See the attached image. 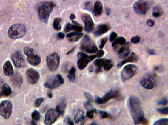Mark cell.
<instances>
[{"instance_id": "obj_1", "label": "cell", "mask_w": 168, "mask_h": 125, "mask_svg": "<svg viewBox=\"0 0 168 125\" xmlns=\"http://www.w3.org/2000/svg\"><path fill=\"white\" fill-rule=\"evenodd\" d=\"M127 104L135 124L138 125L142 123L145 118L139 99L135 96H131L129 98Z\"/></svg>"}, {"instance_id": "obj_2", "label": "cell", "mask_w": 168, "mask_h": 125, "mask_svg": "<svg viewBox=\"0 0 168 125\" xmlns=\"http://www.w3.org/2000/svg\"><path fill=\"white\" fill-rule=\"evenodd\" d=\"M55 4L52 2H46L41 5L38 8V16L41 22L47 23L50 15L53 9Z\"/></svg>"}, {"instance_id": "obj_3", "label": "cell", "mask_w": 168, "mask_h": 125, "mask_svg": "<svg viewBox=\"0 0 168 125\" xmlns=\"http://www.w3.org/2000/svg\"><path fill=\"white\" fill-rule=\"evenodd\" d=\"M26 33V28L24 25L16 24L10 27L8 35L11 39H18L24 36Z\"/></svg>"}, {"instance_id": "obj_4", "label": "cell", "mask_w": 168, "mask_h": 125, "mask_svg": "<svg viewBox=\"0 0 168 125\" xmlns=\"http://www.w3.org/2000/svg\"><path fill=\"white\" fill-rule=\"evenodd\" d=\"M80 49L84 51L90 53H96L98 51V48L96 44L87 35L85 36L81 42Z\"/></svg>"}, {"instance_id": "obj_5", "label": "cell", "mask_w": 168, "mask_h": 125, "mask_svg": "<svg viewBox=\"0 0 168 125\" xmlns=\"http://www.w3.org/2000/svg\"><path fill=\"white\" fill-rule=\"evenodd\" d=\"M24 52L27 56V61L30 64L33 66H38L41 63L40 57L36 53L33 49L27 47L24 49Z\"/></svg>"}, {"instance_id": "obj_6", "label": "cell", "mask_w": 168, "mask_h": 125, "mask_svg": "<svg viewBox=\"0 0 168 125\" xmlns=\"http://www.w3.org/2000/svg\"><path fill=\"white\" fill-rule=\"evenodd\" d=\"M64 82L63 77L59 74L53 75L48 79L44 86L48 89H54L60 86Z\"/></svg>"}, {"instance_id": "obj_7", "label": "cell", "mask_w": 168, "mask_h": 125, "mask_svg": "<svg viewBox=\"0 0 168 125\" xmlns=\"http://www.w3.org/2000/svg\"><path fill=\"white\" fill-rule=\"evenodd\" d=\"M12 113V105L8 100H4L0 104V115L4 118L7 119Z\"/></svg>"}, {"instance_id": "obj_8", "label": "cell", "mask_w": 168, "mask_h": 125, "mask_svg": "<svg viewBox=\"0 0 168 125\" xmlns=\"http://www.w3.org/2000/svg\"><path fill=\"white\" fill-rule=\"evenodd\" d=\"M60 59L56 53H53L50 55L47 58V64L50 70L54 71L58 68L60 65Z\"/></svg>"}, {"instance_id": "obj_9", "label": "cell", "mask_w": 168, "mask_h": 125, "mask_svg": "<svg viewBox=\"0 0 168 125\" xmlns=\"http://www.w3.org/2000/svg\"><path fill=\"white\" fill-rule=\"evenodd\" d=\"M137 66L134 64H128L126 66L121 73V78L123 81H127L136 74Z\"/></svg>"}, {"instance_id": "obj_10", "label": "cell", "mask_w": 168, "mask_h": 125, "mask_svg": "<svg viewBox=\"0 0 168 125\" xmlns=\"http://www.w3.org/2000/svg\"><path fill=\"white\" fill-rule=\"evenodd\" d=\"M120 95V93L119 90L112 89L108 92L107 93H105L102 98H100L99 97H96L95 98V102L98 104H100V105L103 104L108 102L112 99H114V98L118 97Z\"/></svg>"}, {"instance_id": "obj_11", "label": "cell", "mask_w": 168, "mask_h": 125, "mask_svg": "<svg viewBox=\"0 0 168 125\" xmlns=\"http://www.w3.org/2000/svg\"><path fill=\"white\" fill-rule=\"evenodd\" d=\"M149 9V4L145 0H139L135 3L133 9L136 13L144 15L147 13Z\"/></svg>"}, {"instance_id": "obj_12", "label": "cell", "mask_w": 168, "mask_h": 125, "mask_svg": "<svg viewBox=\"0 0 168 125\" xmlns=\"http://www.w3.org/2000/svg\"><path fill=\"white\" fill-rule=\"evenodd\" d=\"M60 112H58L56 109H50L45 115L44 121L45 125H51L54 124L60 117Z\"/></svg>"}, {"instance_id": "obj_13", "label": "cell", "mask_w": 168, "mask_h": 125, "mask_svg": "<svg viewBox=\"0 0 168 125\" xmlns=\"http://www.w3.org/2000/svg\"><path fill=\"white\" fill-rule=\"evenodd\" d=\"M12 60L13 61L14 66L16 68H20L25 65V60L22 53L18 51L14 53L12 56Z\"/></svg>"}, {"instance_id": "obj_14", "label": "cell", "mask_w": 168, "mask_h": 125, "mask_svg": "<svg viewBox=\"0 0 168 125\" xmlns=\"http://www.w3.org/2000/svg\"><path fill=\"white\" fill-rule=\"evenodd\" d=\"M26 73L28 81L30 84H35L38 82L40 79V75L38 71L30 68L27 69Z\"/></svg>"}, {"instance_id": "obj_15", "label": "cell", "mask_w": 168, "mask_h": 125, "mask_svg": "<svg viewBox=\"0 0 168 125\" xmlns=\"http://www.w3.org/2000/svg\"><path fill=\"white\" fill-rule=\"evenodd\" d=\"M82 18L85 24V31L87 32L92 31L94 27V23L91 16L89 14L84 13L82 16Z\"/></svg>"}, {"instance_id": "obj_16", "label": "cell", "mask_w": 168, "mask_h": 125, "mask_svg": "<svg viewBox=\"0 0 168 125\" xmlns=\"http://www.w3.org/2000/svg\"><path fill=\"white\" fill-rule=\"evenodd\" d=\"M141 84L145 89L151 90L155 87V83L153 80V78L151 76L144 77L141 79Z\"/></svg>"}, {"instance_id": "obj_17", "label": "cell", "mask_w": 168, "mask_h": 125, "mask_svg": "<svg viewBox=\"0 0 168 125\" xmlns=\"http://www.w3.org/2000/svg\"><path fill=\"white\" fill-rule=\"evenodd\" d=\"M111 29V26L108 24L100 25L97 27L94 31V34L96 36H101L106 32H108Z\"/></svg>"}, {"instance_id": "obj_18", "label": "cell", "mask_w": 168, "mask_h": 125, "mask_svg": "<svg viewBox=\"0 0 168 125\" xmlns=\"http://www.w3.org/2000/svg\"><path fill=\"white\" fill-rule=\"evenodd\" d=\"M138 60H139V58L137 56V55L135 53H132L131 55H130L129 57L126 58V59L123 60V61H122L118 64L117 67L119 68H120L124 64L128 63V62H135L137 61H138Z\"/></svg>"}, {"instance_id": "obj_19", "label": "cell", "mask_w": 168, "mask_h": 125, "mask_svg": "<svg viewBox=\"0 0 168 125\" xmlns=\"http://www.w3.org/2000/svg\"><path fill=\"white\" fill-rule=\"evenodd\" d=\"M3 72L7 76H12L13 75L14 71L13 67L10 61H8L5 63L3 66Z\"/></svg>"}, {"instance_id": "obj_20", "label": "cell", "mask_w": 168, "mask_h": 125, "mask_svg": "<svg viewBox=\"0 0 168 125\" xmlns=\"http://www.w3.org/2000/svg\"><path fill=\"white\" fill-rule=\"evenodd\" d=\"M130 53V50L129 48L128 43L126 44H124V46L120 48L118 51V54L121 59H123L128 57Z\"/></svg>"}, {"instance_id": "obj_21", "label": "cell", "mask_w": 168, "mask_h": 125, "mask_svg": "<svg viewBox=\"0 0 168 125\" xmlns=\"http://www.w3.org/2000/svg\"><path fill=\"white\" fill-rule=\"evenodd\" d=\"M83 34L80 32H72L67 34V38H69L70 42H76L78 41L83 36Z\"/></svg>"}, {"instance_id": "obj_22", "label": "cell", "mask_w": 168, "mask_h": 125, "mask_svg": "<svg viewBox=\"0 0 168 125\" xmlns=\"http://www.w3.org/2000/svg\"><path fill=\"white\" fill-rule=\"evenodd\" d=\"M11 81L14 85L19 86L22 84V77L19 73L16 72L14 74L13 73V75H12V77Z\"/></svg>"}, {"instance_id": "obj_23", "label": "cell", "mask_w": 168, "mask_h": 125, "mask_svg": "<svg viewBox=\"0 0 168 125\" xmlns=\"http://www.w3.org/2000/svg\"><path fill=\"white\" fill-rule=\"evenodd\" d=\"M12 93L11 87L9 84H5L2 88L1 91H0V98L3 97H9Z\"/></svg>"}, {"instance_id": "obj_24", "label": "cell", "mask_w": 168, "mask_h": 125, "mask_svg": "<svg viewBox=\"0 0 168 125\" xmlns=\"http://www.w3.org/2000/svg\"><path fill=\"white\" fill-rule=\"evenodd\" d=\"M103 11V5L100 1H96L94 3L93 14L95 16H100Z\"/></svg>"}, {"instance_id": "obj_25", "label": "cell", "mask_w": 168, "mask_h": 125, "mask_svg": "<svg viewBox=\"0 0 168 125\" xmlns=\"http://www.w3.org/2000/svg\"><path fill=\"white\" fill-rule=\"evenodd\" d=\"M90 61V59H89V56L87 58H80L77 62V66L80 70H83L87 66Z\"/></svg>"}, {"instance_id": "obj_26", "label": "cell", "mask_w": 168, "mask_h": 125, "mask_svg": "<svg viewBox=\"0 0 168 125\" xmlns=\"http://www.w3.org/2000/svg\"><path fill=\"white\" fill-rule=\"evenodd\" d=\"M85 117L84 116L83 111L78 109L74 116L75 123H78L80 121L82 122L85 119Z\"/></svg>"}, {"instance_id": "obj_27", "label": "cell", "mask_w": 168, "mask_h": 125, "mask_svg": "<svg viewBox=\"0 0 168 125\" xmlns=\"http://www.w3.org/2000/svg\"><path fill=\"white\" fill-rule=\"evenodd\" d=\"M67 105V102L64 98H62L61 100L59 105H57L56 107V110L60 112L61 115H63L65 110V107Z\"/></svg>"}, {"instance_id": "obj_28", "label": "cell", "mask_w": 168, "mask_h": 125, "mask_svg": "<svg viewBox=\"0 0 168 125\" xmlns=\"http://www.w3.org/2000/svg\"><path fill=\"white\" fill-rule=\"evenodd\" d=\"M164 13L163 9H162L161 7H160L159 5H157L155 7H153V16L158 18L160 16H161L162 14Z\"/></svg>"}, {"instance_id": "obj_29", "label": "cell", "mask_w": 168, "mask_h": 125, "mask_svg": "<svg viewBox=\"0 0 168 125\" xmlns=\"http://www.w3.org/2000/svg\"><path fill=\"white\" fill-rule=\"evenodd\" d=\"M126 40L124 38L120 37L114 40V42L112 43V47L114 48H116L118 45H121V46L124 45V44H126Z\"/></svg>"}, {"instance_id": "obj_30", "label": "cell", "mask_w": 168, "mask_h": 125, "mask_svg": "<svg viewBox=\"0 0 168 125\" xmlns=\"http://www.w3.org/2000/svg\"><path fill=\"white\" fill-rule=\"evenodd\" d=\"M75 72L76 69L74 67H72L69 71V75H67V78L70 81H74L75 79Z\"/></svg>"}, {"instance_id": "obj_31", "label": "cell", "mask_w": 168, "mask_h": 125, "mask_svg": "<svg viewBox=\"0 0 168 125\" xmlns=\"http://www.w3.org/2000/svg\"><path fill=\"white\" fill-rule=\"evenodd\" d=\"M113 66V62L111 60L109 59H104L103 67L105 71H109L112 68Z\"/></svg>"}, {"instance_id": "obj_32", "label": "cell", "mask_w": 168, "mask_h": 125, "mask_svg": "<svg viewBox=\"0 0 168 125\" xmlns=\"http://www.w3.org/2000/svg\"><path fill=\"white\" fill-rule=\"evenodd\" d=\"M61 19L59 18H56L54 20L53 27L55 30L56 31H59L61 29V26L60 25V22Z\"/></svg>"}, {"instance_id": "obj_33", "label": "cell", "mask_w": 168, "mask_h": 125, "mask_svg": "<svg viewBox=\"0 0 168 125\" xmlns=\"http://www.w3.org/2000/svg\"><path fill=\"white\" fill-rule=\"evenodd\" d=\"M73 25H72V30H74L77 32H80L82 31V27L80 24L76 22L75 21L72 20Z\"/></svg>"}, {"instance_id": "obj_34", "label": "cell", "mask_w": 168, "mask_h": 125, "mask_svg": "<svg viewBox=\"0 0 168 125\" xmlns=\"http://www.w3.org/2000/svg\"><path fill=\"white\" fill-rule=\"evenodd\" d=\"M105 59H96L94 61L93 64L97 68H102L103 66L104 61Z\"/></svg>"}, {"instance_id": "obj_35", "label": "cell", "mask_w": 168, "mask_h": 125, "mask_svg": "<svg viewBox=\"0 0 168 125\" xmlns=\"http://www.w3.org/2000/svg\"><path fill=\"white\" fill-rule=\"evenodd\" d=\"M168 119L167 118L161 119L157 121L154 125H168Z\"/></svg>"}, {"instance_id": "obj_36", "label": "cell", "mask_w": 168, "mask_h": 125, "mask_svg": "<svg viewBox=\"0 0 168 125\" xmlns=\"http://www.w3.org/2000/svg\"><path fill=\"white\" fill-rule=\"evenodd\" d=\"M32 117L34 121H38L40 119V114L37 110H35L32 114Z\"/></svg>"}, {"instance_id": "obj_37", "label": "cell", "mask_w": 168, "mask_h": 125, "mask_svg": "<svg viewBox=\"0 0 168 125\" xmlns=\"http://www.w3.org/2000/svg\"><path fill=\"white\" fill-rule=\"evenodd\" d=\"M96 109H91V110H90L89 111H88L87 113V116L88 118H89L90 119L93 118V116H94V115L95 112H96Z\"/></svg>"}, {"instance_id": "obj_38", "label": "cell", "mask_w": 168, "mask_h": 125, "mask_svg": "<svg viewBox=\"0 0 168 125\" xmlns=\"http://www.w3.org/2000/svg\"><path fill=\"white\" fill-rule=\"evenodd\" d=\"M157 112L160 113V114H164V115H168V107H165L164 108H160L157 110Z\"/></svg>"}, {"instance_id": "obj_39", "label": "cell", "mask_w": 168, "mask_h": 125, "mask_svg": "<svg viewBox=\"0 0 168 125\" xmlns=\"http://www.w3.org/2000/svg\"><path fill=\"white\" fill-rule=\"evenodd\" d=\"M84 95L85 96V98L88 102H90L91 103L93 102V99L92 95H91L90 93H88V92H84Z\"/></svg>"}, {"instance_id": "obj_40", "label": "cell", "mask_w": 168, "mask_h": 125, "mask_svg": "<svg viewBox=\"0 0 168 125\" xmlns=\"http://www.w3.org/2000/svg\"><path fill=\"white\" fill-rule=\"evenodd\" d=\"M44 101V99L43 98H38L35 102V107H38Z\"/></svg>"}, {"instance_id": "obj_41", "label": "cell", "mask_w": 168, "mask_h": 125, "mask_svg": "<svg viewBox=\"0 0 168 125\" xmlns=\"http://www.w3.org/2000/svg\"><path fill=\"white\" fill-rule=\"evenodd\" d=\"M158 104L159 105H167L168 104V99L167 98H164L161 100H160L158 102Z\"/></svg>"}, {"instance_id": "obj_42", "label": "cell", "mask_w": 168, "mask_h": 125, "mask_svg": "<svg viewBox=\"0 0 168 125\" xmlns=\"http://www.w3.org/2000/svg\"><path fill=\"white\" fill-rule=\"evenodd\" d=\"M140 36H138L132 37L131 40V42L133 43H138L140 42Z\"/></svg>"}, {"instance_id": "obj_43", "label": "cell", "mask_w": 168, "mask_h": 125, "mask_svg": "<svg viewBox=\"0 0 168 125\" xmlns=\"http://www.w3.org/2000/svg\"><path fill=\"white\" fill-rule=\"evenodd\" d=\"M117 37V33L116 32H113L111 33V34L110 36V41L111 42H112L116 39Z\"/></svg>"}, {"instance_id": "obj_44", "label": "cell", "mask_w": 168, "mask_h": 125, "mask_svg": "<svg viewBox=\"0 0 168 125\" xmlns=\"http://www.w3.org/2000/svg\"><path fill=\"white\" fill-rule=\"evenodd\" d=\"M99 114H100V117L101 119L107 118L108 117V113L104 111H100Z\"/></svg>"}, {"instance_id": "obj_45", "label": "cell", "mask_w": 168, "mask_h": 125, "mask_svg": "<svg viewBox=\"0 0 168 125\" xmlns=\"http://www.w3.org/2000/svg\"><path fill=\"white\" fill-rule=\"evenodd\" d=\"M71 30H72V24H71L70 23H67L64 27V31L65 32H68L70 31Z\"/></svg>"}, {"instance_id": "obj_46", "label": "cell", "mask_w": 168, "mask_h": 125, "mask_svg": "<svg viewBox=\"0 0 168 125\" xmlns=\"http://www.w3.org/2000/svg\"><path fill=\"white\" fill-rule=\"evenodd\" d=\"M64 122H65L67 124H68V125H74V123L73 122V121L69 117H67L65 118V119H64Z\"/></svg>"}, {"instance_id": "obj_47", "label": "cell", "mask_w": 168, "mask_h": 125, "mask_svg": "<svg viewBox=\"0 0 168 125\" xmlns=\"http://www.w3.org/2000/svg\"><path fill=\"white\" fill-rule=\"evenodd\" d=\"M107 41V38H103L101 40V42L100 44V49H103V47L105 46V43Z\"/></svg>"}, {"instance_id": "obj_48", "label": "cell", "mask_w": 168, "mask_h": 125, "mask_svg": "<svg viewBox=\"0 0 168 125\" xmlns=\"http://www.w3.org/2000/svg\"><path fill=\"white\" fill-rule=\"evenodd\" d=\"M98 52L96 53V56L98 58H101L103 57L104 55V53L103 50H100L99 51H97Z\"/></svg>"}, {"instance_id": "obj_49", "label": "cell", "mask_w": 168, "mask_h": 125, "mask_svg": "<svg viewBox=\"0 0 168 125\" xmlns=\"http://www.w3.org/2000/svg\"><path fill=\"white\" fill-rule=\"evenodd\" d=\"M155 21L152 20H151V19H149L147 21V24L149 27H153V25H155Z\"/></svg>"}, {"instance_id": "obj_50", "label": "cell", "mask_w": 168, "mask_h": 125, "mask_svg": "<svg viewBox=\"0 0 168 125\" xmlns=\"http://www.w3.org/2000/svg\"><path fill=\"white\" fill-rule=\"evenodd\" d=\"M78 59H80V58H87V57H88V56L86 54H85L84 53L80 52L78 54Z\"/></svg>"}, {"instance_id": "obj_51", "label": "cell", "mask_w": 168, "mask_h": 125, "mask_svg": "<svg viewBox=\"0 0 168 125\" xmlns=\"http://www.w3.org/2000/svg\"><path fill=\"white\" fill-rule=\"evenodd\" d=\"M85 107L86 108V109H88V110H91V109H93V107L92 106V105L91 104V102H86L85 104Z\"/></svg>"}, {"instance_id": "obj_52", "label": "cell", "mask_w": 168, "mask_h": 125, "mask_svg": "<svg viewBox=\"0 0 168 125\" xmlns=\"http://www.w3.org/2000/svg\"><path fill=\"white\" fill-rule=\"evenodd\" d=\"M57 37L58 39H63L65 37V35L62 32H60L57 35Z\"/></svg>"}, {"instance_id": "obj_53", "label": "cell", "mask_w": 168, "mask_h": 125, "mask_svg": "<svg viewBox=\"0 0 168 125\" xmlns=\"http://www.w3.org/2000/svg\"><path fill=\"white\" fill-rule=\"evenodd\" d=\"M147 52L150 55H155L156 54V53H155V51L153 50H152V49H148L147 50Z\"/></svg>"}, {"instance_id": "obj_54", "label": "cell", "mask_w": 168, "mask_h": 125, "mask_svg": "<svg viewBox=\"0 0 168 125\" xmlns=\"http://www.w3.org/2000/svg\"><path fill=\"white\" fill-rule=\"evenodd\" d=\"M96 58V55H91V56H89V59H90V61L93 60L95 59Z\"/></svg>"}, {"instance_id": "obj_55", "label": "cell", "mask_w": 168, "mask_h": 125, "mask_svg": "<svg viewBox=\"0 0 168 125\" xmlns=\"http://www.w3.org/2000/svg\"><path fill=\"white\" fill-rule=\"evenodd\" d=\"M70 18L71 20H73L75 18V16L73 14H71V16H70Z\"/></svg>"}, {"instance_id": "obj_56", "label": "cell", "mask_w": 168, "mask_h": 125, "mask_svg": "<svg viewBox=\"0 0 168 125\" xmlns=\"http://www.w3.org/2000/svg\"><path fill=\"white\" fill-rule=\"evenodd\" d=\"M95 71H96V73H98L101 72H102V69H101V68H97Z\"/></svg>"}, {"instance_id": "obj_57", "label": "cell", "mask_w": 168, "mask_h": 125, "mask_svg": "<svg viewBox=\"0 0 168 125\" xmlns=\"http://www.w3.org/2000/svg\"><path fill=\"white\" fill-rule=\"evenodd\" d=\"M75 47H74V48H73L72 49H71V50H70V51H69V52L67 53V55H69L70 53H72V52H73V51L75 50Z\"/></svg>"}, {"instance_id": "obj_58", "label": "cell", "mask_w": 168, "mask_h": 125, "mask_svg": "<svg viewBox=\"0 0 168 125\" xmlns=\"http://www.w3.org/2000/svg\"><path fill=\"white\" fill-rule=\"evenodd\" d=\"M106 12H107V14H108V15H109V14L110 13V10L109 9H106Z\"/></svg>"}, {"instance_id": "obj_59", "label": "cell", "mask_w": 168, "mask_h": 125, "mask_svg": "<svg viewBox=\"0 0 168 125\" xmlns=\"http://www.w3.org/2000/svg\"><path fill=\"white\" fill-rule=\"evenodd\" d=\"M47 96H48V97H49V98H52V94L51 93H49L47 94Z\"/></svg>"}, {"instance_id": "obj_60", "label": "cell", "mask_w": 168, "mask_h": 125, "mask_svg": "<svg viewBox=\"0 0 168 125\" xmlns=\"http://www.w3.org/2000/svg\"><path fill=\"white\" fill-rule=\"evenodd\" d=\"M93 68H92V66H91V67H90V69H89V70H90V72H92V71H93Z\"/></svg>"}, {"instance_id": "obj_61", "label": "cell", "mask_w": 168, "mask_h": 125, "mask_svg": "<svg viewBox=\"0 0 168 125\" xmlns=\"http://www.w3.org/2000/svg\"><path fill=\"white\" fill-rule=\"evenodd\" d=\"M91 125H97V124H95V123H92V124H91Z\"/></svg>"}]
</instances>
